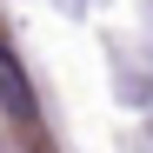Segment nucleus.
Returning a JSON list of instances; mask_svg holds the SVG:
<instances>
[{"mask_svg": "<svg viewBox=\"0 0 153 153\" xmlns=\"http://www.w3.org/2000/svg\"><path fill=\"white\" fill-rule=\"evenodd\" d=\"M0 100H7V113H13V120H33V93H27V80H20L13 53H0Z\"/></svg>", "mask_w": 153, "mask_h": 153, "instance_id": "obj_1", "label": "nucleus"}]
</instances>
